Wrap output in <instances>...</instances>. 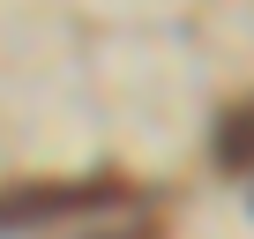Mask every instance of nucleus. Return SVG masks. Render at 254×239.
Returning a JSON list of instances; mask_svg holds the SVG:
<instances>
[{"instance_id": "f257e3e1", "label": "nucleus", "mask_w": 254, "mask_h": 239, "mask_svg": "<svg viewBox=\"0 0 254 239\" xmlns=\"http://www.w3.org/2000/svg\"><path fill=\"white\" fill-rule=\"evenodd\" d=\"M127 187L112 179H75V187H15V194H0V224H38V217H67V209H105L120 202Z\"/></svg>"}, {"instance_id": "f03ea898", "label": "nucleus", "mask_w": 254, "mask_h": 239, "mask_svg": "<svg viewBox=\"0 0 254 239\" xmlns=\"http://www.w3.org/2000/svg\"><path fill=\"white\" fill-rule=\"evenodd\" d=\"M217 165L224 172H254V105L217 120Z\"/></svg>"}]
</instances>
